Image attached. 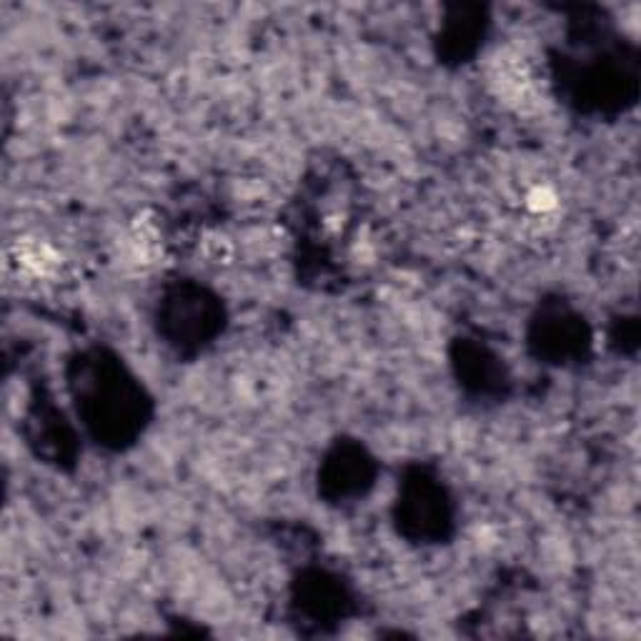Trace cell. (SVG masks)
Returning <instances> with one entry per match:
<instances>
[{
	"instance_id": "1",
	"label": "cell",
	"mask_w": 641,
	"mask_h": 641,
	"mask_svg": "<svg viewBox=\"0 0 641 641\" xmlns=\"http://www.w3.org/2000/svg\"><path fill=\"white\" fill-rule=\"evenodd\" d=\"M63 256L51 241L38 236H21L6 248V273L23 289L51 286L63 276Z\"/></svg>"
},
{
	"instance_id": "2",
	"label": "cell",
	"mask_w": 641,
	"mask_h": 641,
	"mask_svg": "<svg viewBox=\"0 0 641 641\" xmlns=\"http://www.w3.org/2000/svg\"><path fill=\"white\" fill-rule=\"evenodd\" d=\"M526 208L537 216H549L559 208V196L551 186H534L526 194Z\"/></svg>"
}]
</instances>
